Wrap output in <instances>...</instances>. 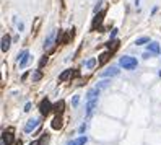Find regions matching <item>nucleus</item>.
Returning <instances> with one entry per match:
<instances>
[{"label": "nucleus", "instance_id": "19", "mask_svg": "<svg viewBox=\"0 0 161 145\" xmlns=\"http://www.w3.org/2000/svg\"><path fill=\"white\" fill-rule=\"evenodd\" d=\"M72 75V69H67V70H63L62 74L59 75V81H63V80H67V78Z\"/></svg>", "mask_w": 161, "mask_h": 145}, {"label": "nucleus", "instance_id": "5", "mask_svg": "<svg viewBox=\"0 0 161 145\" xmlns=\"http://www.w3.org/2000/svg\"><path fill=\"white\" fill-rule=\"evenodd\" d=\"M38 124H39V121H38V119H34V117H33V119H29L28 122H26V126H25V132H26V134L33 132L36 127H38Z\"/></svg>", "mask_w": 161, "mask_h": 145}, {"label": "nucleus", "instance_id": "9", "mask_svg": "<svg viewBox=\"0 0 161 145\" xmlns=\"http://www.w3.org/2000/svg\"><path fill=\"white\" fill-rule=\"evenodd\" d=\"M98 96H99V90L91 88V90H88V93H86V101H95V99H98Z\"/></svg>", "mask_w": 161, "mask_h": 145}, {"label": "nucleus", "instance_id": "10", "mask_svg": "<svg viewBox=\"0 0 161 145\" xmlns=\"http://www.w3.org/2000/svg\"><path fill=\"white\" fill-rule=\"evenodd\" d=\"M119 69L117 67H109L108 70L101 72V77H116V75H119Z\"/></svg>", "mask_w": 161, "mask_h": 145}, {"label": "nucleus", "instance_id": "29", "mask_svg": "<svg viewBox=\"0 0 161 145\" xmlns=\"http://www.w3.org/2000/svg\"><path fill=\"white\" fill-rule=\"evenodd\" d=\"M41 144H42L41 140H34V142H31V144H29V145H41Z\"/></svg>", "mask_w": 161, "mask_h": 145}, {"label": "nucleus", "instance_id": "8", "mask_svg": "<svg viewBox=\"0 0 161 145\" xmlns=\"http://www.w3.org/2000/svg\"><path fill=\"white\" fill-rule=\"evenodd\" d=\"M104 11H99L98 15L95 16V20H93V23H91V29H96V26H99L103 23V18H104Z\"/></svg>", "mask_w": 161, "mask_h": 145}, {"label": "nucleus", "instance_id": "28", "mask_svg": "<svg viewBox=\"0 0 161 145\" xmlns=\"http://www.w3.org/2000/svg\"><path fill=\"white\" fill-rule=\"evenodd\" d=\"M39 23H41V18H38V20H36V25H34V28H33V29H34V31H36V29H38Z\"/></svg>", "mask_w": 161, "mask_h": 145}, {"label": "nucleus", "instance_id": "13", "mask_svg": "<svg viewBox=\"0 0 161 145\" xmlns=\"http://www.w3.org/2000/svg\"><path fill=\"white\" fill-rule=\"evenodd\" d=\"M148 52H151L153 56H158V54H161V47L158 43H150L148 44Z\"/></svg>", "mask_w": 161, "mask_h": 145}, {"label": "nucleus", "instance_id": "26", "mask_svg": "<svg viewBox=\"0 0 161 145\" xmlns=\"http://www.w3.org/2000/svg\"><path fill=\"white\" fill-rule=\"evenodd\" d=\"M29 109H31V103H26V104H25V109H23V111H25V113H28Z\"/></svg>", "mask_w": 161, "mask_h": 145}, {"label": "nucleus", "instance_id": "17", "mask_svg": "<svg viewBox=\"0 0 161 145\" xmlns=\"http://www.w3.org/2000/svg\"><path fill=\"white\" fill-rule=\"evenodd\" d=\"M54 36H56V31H51V34L46 38V41H44V49H49V46L52 44V41H54Z\"/></svg>", "mask_w": 161, "mask_h": 145}, {"label": "nucleus", "instance_id": "22", "mask_svg": "<svg viewBox=\"0 0 161 145\" xmlns=\"http://www.w3.org/2000/svg\"><path fill=\"white\" fill-rule=\"evenodd\" d=\"M109 83H111V81H101V83H98V86H96V88H98V90H104V88H108V86H109Z\"/></svg>", "mask_w": 161, "mask_h": 145}, {"label": "nucleus", "instance_id": "23", "mask_svg": "<svg viewBox=\"0 0 161 145\" xmlns=\"http://www.w3.org/2000/svg\"><path fill=\"white\" fill-rule=\"evenodd\" d=\"M117 31H119V29H117V28H114V29H112V33H111V39H109V41H114V38H116Z\"/></svg>", "mask_w": 161, "mask_h": 145}, {"label": "nucleus", "instance_id": "2", "mask_svg": "<svg viewBox=\"0 0 161 145\" xmlns=\"http://www.w3.org/2000/svg\"><path fill=\"white\" fill-rule=\"evenodd\" d=\"M16 60H18V64H20V69H25L26 65L33 60V57L29 56L28 51H21V52L16 56Z\"/></svg>", "mask_w": 161, "mask_h": 145}, {"label": "nucleus", "instance_id": "7", "mask_svg": "<svg viewBox=\"0 0 161 145\" xmlns=\"http://www.w3.org/2000/svg\"><path fill=\"white\" fill-rule=\"evenodd\" d=\"M86 142H88V137L86 135H81V137H78V139H72V140H68L67 145H85Z\"/></svg>", "mask_w": 161, "mask_h": 145}, {"label": "nucleus", "instance_id": "6", "mask_svg": "<svg viewBox=\"0 0 161 145\" xmlns=\"http://www.w3.org/2000/svg\"><path fill=\"white\" fill-rule=\"evenodd\" d=\"M96 106H98V99H95V101H86V116H91V114L95 113Z\"/></svg>", "mask_w": 161, "mask_h": 145}, {"label": "nucleus", "instance_id": "3", "mask_svg": "<svg viewBox=\"0 0 161 145\" xmlns=\"http://www.w3.org/2000/svg\"><path fill=\"white\" fill-rule=\"evenodd\" d=\"M51 111H52V104H51V101L47 98H44L41 103H39V113H41L42 116H47Z\"/></svg>", "mask_w": 161, "mask_h": 145}, {"label": "nucleus", "instance_id": "27", "mask_svg": "<svg viewBox=\"0 0 161 145\" xmlns=\"http://www.w3.org/2000/svg\"><path fill=\"white\" fill-rule=\"evenodd\" d=\"M47 62V57H44V59H41V62H39V67H42V65Z\"/></svg>", "mask_w": 161, "mask_h": 145}, {"label": "nucleus", "instance_id": "11", "mask_svg": "<svg viewBox=\"0 0 161 145\" xmlns=\"http://www.w3.org/2000/svg\"><path fill=\"white\" fill-rule=\"evenodd\" d=\"M62 124H63L62 117H60V114H57V116L52 119V122H51V127H52V129H56V131H59V129L62 127Z\"/></svg>", "mask_w": 161, "mask_h": 145}, {"label": "nucleus", "instance_id": "25", "mask_svg": "<svg viewBox=\"0 0 161 145\" xmlns=\"http://www.w3.org/2000/svg\"><path fill=\"white\" fill-rule=\"evenodd\" d=\"M16 26H18V31H20V33H21V31H23V29H25V23H21V21H20V23H18V25H16Z\"/></svg>", "mask_w": 161, "mask_h": 145}, {"label": "nucleus", "instance_id": "24", "mask_svg": "<svg viewBox=\"0 0 161 145\" xmlns=\"http://www.w3.org/2000/svg\"><path fill=\"white\" fill-rule=\"evenodd\" d=\"M78 101H80V96H73V101H72V104H73V106H77V104H78Z\"/></svg>", "mask_w": 161, "mask_h": 145}, {"label": "nucleus", "instance_id": "12", "mask_svg": "<svg viewBox=\"0 0 161 145\" xmlns=\"http://www.w3.org/2000/svg\"><path fill=\"white\" fill-rule=\"evenodd\" d=\"M10 43H11V39L8 34L2 36V51H4V52H7V51L10 49Z\"/></svg>", "mask_w": 161, "mask_h": 145}, {"label": "nucleus", "instance_id": "14", "mask_svg": "<svg viewBox=\"0 0 161 145\" xmlns=\"http://www.w3.org/2000/svg\"><path fill=\"white\" fill-rule=\"evenodd\" d=\"M63 108H65V101H63V99H60V101H57L56 104L52 106V111H54V113H57V114H60L63 111Z\"/></svg>", "mask_w": 161, "mask_h": 145}, {"label": "nucleus", "instance_id": "16", "mask_svg": "<svg viewBox=\"0 0 161 145\" xmlns=\"http://www.w3.org/2000/svg\"><path fill=\"white\" fill-rule=\"evenodd\" d=\"M73 34H75V33H73V29H68V31L65 33V36H63V38H62V41H60V44H67V43H68V41H70V39H73Z\"/></svg>", "mask_w": 161, "mask_h": 145}, {"label": "nucleus", "instance_id": "31", "mask_svg": "<svg viewBox=\"0 0 161 145\" xmlns=\"http://www.w3.org/2000/svg\"><path fill=\"white\" fill-rule=\"evenodd\" d=\"M15 145H23V142H21V139H20V140H16V142H15Z\"/></svg>", "mask_w": 161, "mask_h": 145}, {"label": "nucleus", "instance_id": "1", "mask_svg": "<svg viewBox=\"0 0 161 145\" xmlns=\"http://www.w3.org/2000/svg\"><path fill=\"white\" fill-rule=\"evenodd\" d=\"M119 64L120 67H124L125 70H133L137 67V59L135 57H130V56H124L119 59Z\"/></svg>", "mask_w": 161, "mask_h": 145}, {"label": "nucleus", "instance_id": "33", "mask_svg": "<svg viewBox=\"0 0 161 145\" xmlns=\"http://www.w3.org/2000/svg\"><path fill=\"white\" fill-rule=\"evenodd\" d=\"M160 77H161V70H160Z\"/></svg>", "mask_w": 161, "mask_h": 145}, {"label": "nucleus", "instance_id": "18", "mask_svg": "<svg viewBox=\"0 0 161 145\" xmlns=\"http://www.w3.org/2000/svg\"><path fill=\"white\" fill-rule=\"evenodd\" d=\"M41 78H42L41 69H38V70H33V74H31V80H33V81H39Z\"/></svg>", "mask_w": 161, "mask_h": 145}, {"label": "nucleus", "instance_id": "15", "mask_svg": "<svg viewBox=\"0 0 161 145\" xmlns=\"http://www.w3.org/2000/svg\"><path fill=\"white\" fill-rule=\"evenodd\" d=\"M109 57H111V52H109V51H106V52H103L101 56H99V60H98V64H99V65H104L106 62H108V60H109Z\"/></svg>", "mask_w": 161, "mask_h": 145}, {"label": "nucleus", "instance_id": "20", "mask_svg": "<svg viewBox=\"0 0 161 145\" xmlns=\"http://www.w3.org/2000/svg\"><path fill=\"white\" fill-rule=\"evenodd\" d=\"M147 43H150V38H148V36H142V38H138L135 41L137 46H142V44H147Z\"/></svg>", "mask_w": 161, "mask_h": 145}, {"label": "nucleus", "instance_id": "4", "mask_svg": "<svg viewBox=\"0 0 161 145\" xmlns=\"http://www.w3.org/2000/svg\"><path fill=\"white\" fill-rule=\"evenodd\" d=\"M11 142H13V129L4 131V134H2V145H10Z\"/></svg>", "mask_w": 161, "mask_h": 145}, {"label": "nucleus", "instance_id": "21", "mask_svg": "<svg viewBox=\"0 0 161 145\" xmlns=\"http://www.w3.org/2000/svg\"><path fill=\"white\" fill-rule=\"evenodd\" d=\"M96 65V59H88L86 62H85V67L86 69H93Z\"/></svg>", "mask_w": 161, "mask_h": 145}, {"label": "nucleus", "instance_id": "32", "mask_svg": "<svg viewBox=\"0 0 161 145\" xmlns=\"http://www.w3.org/2000/svg\"><path fill=\"white\" fill-rule=\"evenodd\" d=\"M138 4H140V0H135V5H138Z\"/></svg>", "mask_w": 161, "mask_h": 145}, {"label": "nucleus", "instance_id": "30", "mask_svg": "<svg viewBox=\"0 0 161 145\" xmlns=\"http://www.w3.org/2000/svg\"><path fill=\"white\" fill-rule=\"evenodd\" d=\"M143 57H145V59H148V57H151V52H145V54H143Z\"/></svg>", "mask_w": 161, "mask_h": 145}]
</instances>
